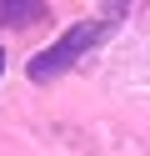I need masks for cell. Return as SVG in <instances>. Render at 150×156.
<instances>
[{
	"mask_svg": "<svg viewBox=\"0 0 150 156\" xmlns=\"http://www.w3.org/2000/svg\"><path fill=\"white\" fill-rule=\"evenodd\" d=\"M110 25H115V20L105 15V20H80V25H70L65 35H55L45 51H35V55H30V81H35V86L60 81V76H65V71H70V66H75L85 51H95V45L110 35Z\"/></svg>",
	"mask_w": 150,
	"mask_h": 156,
	"instance_id": "6da1fadb",
	"label": "cell"
},
{
	"mask_svg": "<svg viewBox=\"0 0 150 156\" xmlns=\"http://www.w3.org/2000/svg\"><path fill=\"white\" fill-rule=\"evenodd\" d=\"M0 76H5V51H0Z\"/></svg>",
	"mask_w": 150,
	"mask_h": 156,
	"instance_id": "3957f363",
	"label": "cell"
},
{
	"mask_svg": "<svg viewBox=\"0 0 150 156\" xmlns=\"http://www.w3.org/2000/svg\"><path fill=\"white\" fill-rule=\"evenodd\" d=\"M45 15V0H0V25H30Z\"/></svg>",
	"mask_w": 150,
	"mask_h": 156,
	"instance_id": "7a4b0ae2",
	"label": "cell"
}]
</instances>
